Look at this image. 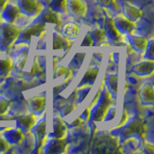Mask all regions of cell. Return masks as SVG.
Masks as SVG:
<instances>
[{
	"mask_svg": "<svg viewBox=\"0 0 154 154\" xmlns=\"http://www.w3.org/2000/svg\"><path fill=\"white\" fill-rule=\"evenodd\" d=\"M4 138L10 144H19L23 142L24 135L19 128H10L5 133Z\"/></svg>",
	"mask_w": 154,
	"mask_h": 154,
	"instance_id": "cell-19",
	"label": "cell"
},
{
	"mask_svg": "<svg viewBox=\"0 0 154 154\" xmlns=\"http://www.w3.org/2000/svg\"><path fill=\"white\" fill-rule=\"evenodd\" d=\"M20 28L14 23L1 22L0 24V50L7 51L17 41Z\"/></svg>",
	"mask_w": 154,
	"mask_h": 154,
	"instance_id": "cell-1",
	"label": "cell"
},
{
	"mask_svg": "<svg viewBox=\"0 0 154 154\" xmlns=\"http://www.w3.org/2000/svg\"><path fill=\"white\" fill-rule=\"evenodd\" d=\"M85 58V53H78L74 56V58L72 59L70 65H69V69H78L80 66L82 65V62H83Z\"/></svg>",
	"mask_w": 154,
	"mask_h": 154,
	"instance_id": "cell-28",
	"label": "cell"
},
{
	"mask_svg": "<svg viewBox=\"0 0 154 154\" xmlns=\"http://www.w3.org/2000/svg\"><path fill=\"white\" fill-rule=\"evenodd\" d=\"M12 69L13 62L9 57H7L4 60H0V76L1 77H7L11 72Z\"/></svg>",
	"mask_w": 154,
	"mask_h": 154,
	"instance_id": "cell-26",
	"label": "cell"
},
{
	"mask_svg": "<svg viewBox=\"0 0 154 154\" xmlns=\"http://www.w3.org/2000/svg\"><path fill=\"white\" fill-rule=\"evenodd\" d=\"M9 106H10V101L5 97H1L0 96V116L5 115L7 113Z\"/></svg>",
	"mask_w": 154,
	"mask_h": 154,
	"instance_id": "cell-31",
	"label": "cell"
},
{
	"mask_svg": "<svg viewBox=\"0 0 154 154\" xmlns=\"http://www.w3.org/2000/svg\"><path fill=\"white\" fill-rule=\"evenodd\" d=\"M153 40L149 41L147 43V46L144 50V58L146 60H153L154 55H153Z\"/></svg>",
	"mask_w": 154,
	"mask_h": 154,
	"instance_id": "cell-30",
	"label": "cell"
},
{
	"mask_svg": "<svg viewBox=\"0 0 154 154\" xmlns=\"http://www.w3.org/2000/svg\"><path fill=\"white\" fill-rule=\"evenodd\" d=\"M111 104H112V94H110L108 90L102 89L98 100L93 106L94 108H91L90 116H91V118L95 122H101L106 117V114H107Z\"/></svg>",
	"mask_w": 154,
	"mask_h": 154,
	"instance_id": "cell-2",
	"label": "cell"
},
{
	"mask_svg": "<svg viewBox=\"0 0 154 154\" xmlns=\"http://www.w3.org/2000/svg\"><path fill=\"white\" fill-rule=\"evenodd\" d=\"M46 31V24L42 23L40 21H35L30 24L23 30H20L17 41L19 42H28L31 41L33 37L41 38Z\"/></svg>",
	"mask_w": 154,
	"mask_h": 154,
	"instance_id": "cell-4",
	"label": "cell"
},
{
	"mask_svg": "<svg viewBox=\"0 0 154 154\" xmlns=\"http://www.w3.org/2000/svg\"><path fill=\"white\" fill-rule=\"evenodd\" d=\"M98 2L100 4L104 5V6L113 7L115 9H117V3H116V0H98Z\"/></svg>",
	"mask_w": 154,
	"mask_h": 154,
	"instance_id": "cell-34",
	"label": "cell"
},
{
	"mask_svg": "<svg viewBox=\"0 0 154 154\" xmlns=\"http://www.w3.org/2000/svg\"><path fill=\"white\" fill-rule=\"evenodd\" d=\"M128 120V114H127V112L126 111L124 110V112H123V114H122V122H120V123H119V125H118L117 126V128L118 127H120V126H122V125L126 122Z\"/></svg>",
	"mask_w": 154,
	"mask_h": 154,
	"instance_id": "cell-36",
	"label": "cell"
},
{
	"mask_svg": "<svg viewBox=\"0 0 154 154\" xmlns=\"http://www.w3.org/2000/svg\"><path fill=\"white\" fill-rule=\"evenodd\" d=\"M85 0H66V13L74 17H83L87 14Z\"/></svg>",
	"mask_w": 154,
	"mask_h": 154,
	"instance_id": "cell-7",
	"label": "cell"
},
{
	"mask_svg": "<svg viewBox=\"0 0 154 154\" xmlns=\"http://www.w3.org/2000/svg\"><path fill=\"white\" fill-rule=\"evenodd\" d=\"M66 69H66V67H64V66L56 67L55 70H54V77H55V78H57V77H59V76H61V75L66 74Z\"/></svg>",
	"mask_w": 154,
	"mask_h": 154,
	"instance_id": "cell-35",
	"label": "cell"
},
{
	"mask_svg": "<svg viewBox=\"0 0 154 154\" xmlns=\"http://www.w3.org/2000/svg\"><path fill=\"white\" fill-rule=\"evenodd\" d=\"M89 33L91 38H93V42H94L93 45L97 46L99 43L105 41V31L99 27H94V29H91Z\"/></svg>",
	"mask_w": 154,
	"mask_h": 154,
	"instance_id": "cell-25",
	"label": "cell"
},
{
	"mask_svg": "<svg viewBox=\"0 0 154 154\" xmlns=\"http://www.w3.org/2000/svg\"><path fill=\"white\" fill-rule=\"evenodd\" d=\"M105 29H106L105 32L107 34V36L110 38V40H112L115 42H119L122 41V34L116 27L114 23V19L112 17H108L107 19H106Z\"/></svg>",
	"mask_w": 154,
	"mask_h": 154,
	"instance_id": "cell-14",
	"label": "cell"
},
{
	"mask_svg": "<svg viewBox=\"0 0 154 154\" xmlns=\"http://www.w3.org/2000/svg\"><path fill=\"white\" fill-rule=\"evenodd\" d=\"M53 130L52 133L50 134L52 138L56 139H64L66 133V126L65 122H63V119L59 116L53 118Z\"/></svg>",
	"mask_w": 154,
	"mask_h": 154,
	"instance_id": "cell-15",
	"label": "cell"
},
{
	"mask_svg": "<svg viewBox=\"0 0 154 154\" xmlns=\"http://www.w3.org/2000/svg\"><path fill=\"white\" fill-rule=\"evenodd\" d=\"M113 19L116 27L122 34H131L136 27L134 21L128 19L123 14H117Z\"/></svg>",
	"mask_w": 154,
	"mask_h": 154,
	"instance_id": "cell-8",
	"label": "cell"
},
{
	"mask_svg": "<svg viewBox=\"0 0 154 154\" xmlns=\"http://www.w3.org/2000/svg\"><path fill=\"white\" fill-rule=\"evenodd\" d=\"M98 73V67H90L88 70L86 71V73L84 74L83 78H82L79 86H91L94 84V82L96 79V76Z\"/></svg>",
	"mask_w": 154,
	"mask_h": 154,
	"instance_id": "cell-22",
	"label": "cell"
},
{
	"mask_svg": "<svg viewBox=\"0 0 154 154\" xmlns=\"http://www.w3.org/2000/svg\"><path fill=\"white\" fill-rule=\"evenodd\" d=\"M79 30H80V26L78 24L73 23V22L66 23L62 28L63 34L69 38H75L77 35H78Z\"/></svg>",
	"mask_w": 154,
	"mask_h": 154,
	"instance_id": "cell-23",
	"label": "cell"
},
{
	"mask_svg": "<svg viewBox=\"0 0 154 154\" xmlns=\"http://www.w3.org/2000/svg\"><path fill=\"white\" fill-rule=\"evenodd\" d=\"M1 18H2V17H1V13H0V24H1V22H2L1 21Z\"/></svg>",
	"mask_w": 154,
	"mask_h": 154,
	"instance_id": "cell-38",
	"label": "cell"
},
{
	"mask_svg": "<svg viewBox=\"0 0 154 154\" xmlns=\"http://www.w3.org/2000/svg\"><path fill=\"white\" fill-rule=\"evenodd\" d=\"M28 103L33 114H41L45 110L46 98L45 95H36L29 99Z\"/></svg>",
	"mask_w": 154,
	"mask_h": 154,
	"instance_id": "cell-18",
	"label": "cell"
},
{
	"mask_svg": "<svg viewBox=\"0 0 154 154\" xmlns=\"http://www.w3.org/2000/svg\"><path fill=\"white\" fill-rule=\"evenodd\" d=\"M45 146V152L47 153L64 152L66 146V141L64 139L51 138L46 140Z\"/></svg>",
	"mask_w": 154,
	"mask_h": 154,
	"instance_id": "cell-13",
	"label": "cell"
},
{
	"mask_svg": "<svg viewBox=\"0 0 154 154\" xmlns=\"http://www.w3.org/2000/svg\"><path fill=\"white\" fill-rule=\"evenodd\" d=\"M49 7L58 13H66V0H52Z\"/></svg>",
	"mask_w": 154,
	"mask_h": 154,
	"instance_id": "cell-27",
	"label": "cell"
},
{
	"mask_svg": "<svg viewBox=\"0 0 154 154\" xmlns=\"http://www.w3.org/2000/svg\"><path fill=\"white\" fill-rule=\"evenodd\" d=\"M33 133L36 138V146L37 148L40 149L45 146L47 138L46 136V120L42 119L38 123L33 126Z\"/></svg>",
	"mask_w": 154,
	"mask_h": 154,
	"instance_id": "cell-9",
	"label": "cell"
},
{
	"mask_svg": "<svg viewBox=\"0 0 154 154\" xmlns=\"http://www.w3.org/2000/svg\"><path fill=\"white\" fill-rule=\"evenodd\" d=\"M37 21H40L45 24L51 23L56 26L58 30L62 27V19L60 17V13L54 11L50 7L42 9L41 14L37 17Z\"/></svg>",
	"mask_w": 154,
	"mask_h": 154,
	"instance_id": "cell-6",
	"label": "cell"
},
{
	"mask_svg": "<svg viewBox=\"0 0 154 154\" xmlns=\"http://www.w3.org/2000/svg\"><path fill=\"white\" fill-rule=\"evenodd\" d=\"M17 120V128H19L23 132H27L30 129L33 128V126L37 123V119L35 114H30V115H22L18 116L16 118Z\"/></svg>",
	"mask_w": 154,
	"mask_h": 154,
	"instance_id": "cell-12",
	"label": "cell"
},
{
	"mask_svg": "<svg viewBox=\"0 0 154 154\" xmlns=\"http://www.w3.org/2000/svg\"><path fill=\"white\" fill-rule=\"evenodd\" d=\"M19 14H20V10H19L17 4L8 3L2 10L1 17L6 22L14 23L19 17Z\"/></svg>",
	"mask_w": 154,
	"mask_h": 154,
	"instance_id": "cell-11",
	"label": "cell"
},
{
	"mask_svg": "<svg viewBox=\"0 0 154 154\" xmlns=\"http://www.w3.org/2000/svg\"><path fill=\"white\" fill-rule=\"evenodd\" d=\"M129 42L131 46L138 52H143L146 50L148 43V40L146 38H143L141 36H135V35L130 36Z\"/></svg>",
	"mask_w": 154,
	"mask_h": 154,
	"instance_id": "cell-21",
	"label": "cell"
},
{
	"mask_svg": "<svg viewBox=\"0 0 154 154\" xmlns=\"http://www.w3.org/2000/svg\"><path fill=\"white\" fill-rule=\"evenodd\" d=\"M122 12L123 14L128 19L132 21H136L143 16L142 11L138 7L134 6L133 4L129 3L128 1H124L122 3Z\"/></svg>",
	"mask_w": 154,
	"mask_h": 154,
	"instance_id": "cell-16",
	"label": "cell"
},
{
	"mask_svg": "<svg viewBox=\"0 0 154 154\" xmlns=\"http://www.w3.org/2000/svg\"><path fill=\"white\" fill-rule=\"evenodd\" d=\"M93 45H94L93 38H91V35H90V33H87V35H86V37L84 38L83 42H82L81 46H91Z\"/></svg>",
	"mask_w": 154,
	"mask_h": 154,
	"instance_id": "cell-33",
	"label": "cell"
},
{
	"mask_svg": "<svg viewBox=\"0 0 154 154\" xmlns=\"http://www.w3.org/2000/svg\"><path fill=\"white\" fill-rule=\"evenodd\" d=\"M139 95L143 104L152 105L154 94H153V86L152 84H144L139 91Z\"/></svg>",
	"mask_w": 154,
	"mask_h": 154,
	"instance_id": "cell-20",
	"label": "cell"
},
{
	"mask_svg": "<svg viewBox=\"0 0 154 154\" xmlns=\"http://www.w3.org/2000/svg\"><path fill=\"white\" fill-rule=\"evenodd\" d=\"M153 69H154L153 60H146L142 63H139V64L135 65L132 69V70L135 73L141 76L151 75L153 73Z\"/></svg>",
	"mask_w": 154,
	"mask_h": 154,
	"instance_id": "cell-17",
	"label": "cell"
},
{
	"mask_svg": "<svg viewBox=\"0 0 154 154\" xmlns=\"http://www.w3.org/2000/svg\"><path fill=\"white\" fill-rule=\"evenodd\" d=\"M71 41L60 31H55L53 33V49H63L66 53L71 48Z\"/></svg>",
	"mask_w": 154,
	"mask_h": 154,
	"instance_id": "cell-10",
	"label": "cell"
},
{
	"mask_svg": "<svg viewBox=\"0 0 154 154\" xmlns=\"http://www.w3.org/2000/svg\"><path fill=\"white\" fill-rule=\"evenodd\" d=\"M9 147H10V143L7 142V140L0 136V152L7 151Z\"/></svg>",
	"mask_w": 154,
	"mask_h": 154,
	"instance_id": "cell-32",
	"label": "cell"
},
{
	"mask_svg": "<svg viewBox=\"0 0 154 154\" xmlns=\"http://www.w3.org/2000/svg\"><path fill=\"white\" fill-rule=\"evenodd\" d=\"M17 6L20 13L29 17H37L45 8L38 0H17Z\"/></svg>",
	"mask_w": 154,
	"mask_h": 154,
	"instance_id": "cell-5",
	"label": "cell"
},
{
	"mask_svg": "<svg viewBox=\"0 0 154 154\" xmlns=\"http://www.w3.org/2000/svg\"><path fill=\"white\" fill-rule=\"evenodd\" d=\"M105 84L106 87H107V90L113 95V97H116L118 94V75L117 74L108 75L105 79Z\"/></svg>",
	"mask_w": 154,
	"mask_h": 154,
	"instance_id": "cell-24",
	"label": "cell"
},
{
	"mask_svg": "<svg viewBox=\"0 0 154 154\" xmlns=\"http://www.w3.org/2000/svg\"><path fill=\"white\" fill-rule=\"evenodd\" d=\"M10 0H0V11H2V10L5 8V6L9 3Z\"/></svg>",
	"mask_w": 154,
	"mask_h": 154,
	"instance_id": "cell-37",
	"label": "cell"
},
{
	"mask_svg": "<svg viewBox=\"0 0 154 154\" xmlns=\"http://www.w3.org/2000/svg\"><path fill=\"white\" fill-rule=\"evenodd\" d=\"M120 129L119 135L123 138H128L130 136H137L140 138H143L146 134V125L141 117L136 116L133 117L130 120H127Z\"/></svg>",
	"mask_w": 154,
	"mask_h": 154,
	"instance_id": "cell-3",
	"label": "cell"
},
{
	"mask_svg": "<svg viewBox=\"0 0 154 154\" xmlns=\"http://www.w3.org/2000/svg\"><path fill=\"white\" fill-rule=\"evenodd\" d=\"M27 52L28 50H26L25 52H21L20 53V55H19L17 57V63H16V66L19 69V70H21L23 69V66H24V64H25V61L27 59Z\"/></svg>",
	"mask_w": 154,
	"mask_h": 154,
	"instance_id": "cell-29",
	"label": "cell"
}]
</instances>
